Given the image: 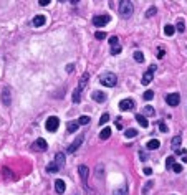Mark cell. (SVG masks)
I'll list each match as a JSON object with an SVG mask.
<instances>
[{"mask_svg":"<svg viewBox=\"0 0 187 195\" xmlns=\"http://www.w3.org/2000/svg\"><path fill=\"white\" fill-rule=\"evenodd\" d=\"M99 81H101L103 86H108V88H113V86L118 84V78H116L114 73H104V75L99 78Z\"/></svg>","mask_w":187,"mask_h":195,"instance_id":"3","label":"cell"},{"mask_svg":"<svg viewBox=\"0 0 187 195\" xmlns=\"http://www.w3.org/2000/svg\"><path fill=\"white\" fill-rule=\"evenodd\" d=\"M174 159H176L174 156H169L167 159H166V167H167V169H172V165L176 164V162H174Z\"/></svg>","mask_w":187,"mask_h":195,"instance_id":"26","label":"cell"},{"mask_svg":"<svg viewBox=\"0 0 187 195\" xmlns=\"http://www.w3.org/2000/svg\"><path fill=\"white\" fill-rule=\"evenodd\" d=\"M157 126H159V129H161L162 132H167V126L162 123V121H159V124H157Z\"/></svg>","mask_w":187,"mask_h":195,"instance_id":"39","label":"cell"},{"mask_svg":"<svg viewBox=\"0 0 187 195\" xmlns=\"http://www.w3.org/2000/svg\"><path fill=\"white\" fill-rule=\"evenodd\" d=\"M166 103H167L169 106H179V103H181V94H179V93H170V94L166 96Z\"/></svg>","mask_w":187,"mask_h":195,"instance_id":"8","label":"cell"},{"mask_svg":"<svg viewBox=\"0 0 187 195\" xmlns=\"http://www.w3.org/2000/svg\"><path fill=\"white\" fill-rule=\"evenodd\" d=\"M182 162H187V154H185V156H182Z\"/></svg>","mask_w":187,"mask_h":195,"instance_id":"46","label":"cell"},{"mask_svg":"<svg viewBox=\"0 0 187 195\" xmlns=\"http://www.w3.org/2000/svg\"><path fill=\"white\" fill-rule=\"evenodd\" d=\"M141 81H143V84H149V83H151V81H152V71H146L143 75V79H141Z\"/></svg>","mask_w":187,"mask_h":195,"instance_id":"21","label":"cell"},{"mask_svg":"<svg viewBox=\"0 0 187 195\" xmlns=\"http://www.w3.org/2000/svg\"><path fill=\"white\" fill-rule=\"evenodd\" d=\"M181 142H182V137H181V136H176L172 141H170V145H172V149H177V151H179V147H181Z\"/></svg>","mask_w":187,"mask_h":195,"instance_id":"20","label":"cell"},{"mask_svg":"<svg viewBox=\"0 0 187 195\" xmlns=\"http://www.w3.org/2000/svg\"><path fill=\"white\" fill-rule=\"evenodd\" d=\"M109 20H111L109 15H96V17L93 18V25L95 27H104V25L109 23Z\"/></svg>","mask_w":187,"mask_h":195,"instance_id":"6","label":"cell"},{"mask_svg":"<svg viewBox=\"0 0 187 195\" xmlns=\"http://www.w3.org/2000/svg\"><path fill=\"white\" fill-rule=\"evenodd\" d=\"M63 165H65V154L63 152H58V154H56V157H55V160L50 162V164L47 165V172L55 174V172H58Z\"/></svg>","mask_w":187,"mask_h":195,"instance_id":"1","label":"cell"},{"mask_svg":"<svg viewBox=\"0 0 187 195\" xmlns=\"http://www.w3.org/2000/svg\"><path fill=\"white\" fill-rule=\"evenodd\" d=\"M71 99H73V103H80L81 101V91L78 88L75 89V91H73V96H71Z\"/></svg>","mask_w":187,"mask_h":195,"instance_id":"22","label":"cell"},{"mask_svg":"<svg viewBox=\"0 0 187 195\" xmlns=\"http://www.w3.org/2000/svg\"><path fill=\"white\" fill-rule=\"evenodd\" d=\"M136 121L139 123L141 127H148V126H149V121L146 119V117H144L143 114H137V116H136Z\"/></svg>","mask_w":187,"mask_h":195,"instance_id":"16","label":"cell"},{"mask_svg":"<svg viewBox=\"0 0 187 195\" xmlns=\"http://www.w3.org/2000/svg\"><path fill=\"white\" fill-rule=\"evenodd\" d=\"M40 5H48V3H50V0H40Z\"/></svg>","mask_w":187,"mask_h":195,"instance_id":"44","label":"cell"},{"mask_svg":"<svg viewBox=\"0 0 187 195\" xmlns=\"http://www.w3.org/2000/svg\"><path fill=\"white\" fill-rule=\"evenodd\" d=\"M55 190H56V193H65V190H66V184H65L62 178L55 180Z\"/></svg>","mask_w":187,"mask_h":195,"instance_id":"12","label":"cell"},{"mask_svg":"<svg viewBox=\"0 0 187 195\" xmlns=\"http://www.w3.org/2000/svg\"><path fill=\"white\" fill-rule=\"evenodd\" d=\"M164 55H166V50L164 48H159L157 50V58H164Z\"/></svg>","mask_w":187,"mask_h":195,"instance_id":"40","label":"cell"},{"mask_svg":"<svg viewBox=\"0 0 187 195\" xmlns=\"http://www.w3.org/2000/svg\"><path fill=\"white\" fill-rule=\"evenodd\" d=\"M58 126H60V119L56 116H51V117H48V119H47L45 127H47L48 132H55L56 129H58Z\"/></svg>","mask_w":187,"mask_h":195,"instance_id":"4","label":"cell"},{"mask_svg":"<svg viewBox=\"0 0 187 195\" xmlns=\"http://www.w3.org/2000/svg\"><path fill=\"white\" fill-rule=\"evenodd\" d=\"M106 33H104V31H96V33H95V38L96 40H104V38H106Z\"/></svg>","mask_w":187,"mask_h":195,"instance_id":"32","label":"cell"},{"mask_svg":"<svg viewBox=\"0 0 187 195\" xmlns=\"http://www.w3.org/2000/svg\"><path fill=\"white\" fill-rule=\"evenodd\" d=\"M73 70H75V64H68L66 66V73H71Z\"/></svg>","mask_w":187,"mask_h":195,"instance_id":"43","label":"cell"},{"mask_svg":"<svg viewBox=\"0 0 187 195\" xmlns=\"http://www.w3.org/2000/svg\"><path fill=\"white\" fill-rule=\"evenodd\" d=\"M124 136L128 137V139H133V137H136V136H137V131H136V129H133V127H131V129H128V131L124 132Z\"/></svg>","mask_w":187,"mask_h":195,"instance_id":"24","label":"cell"},{"mask_svg":"<svg viewBox=\"0 0 187 195\" xmlns=\"http://www.w3.org/2000/svg\"><path fill=\"white\" fill-rule=\"evenodd\" d=\"M172 170H174L176 174H181V172H182V165H181V164H174V165H172Z\"/></svg>","mask_w":187,"mask_h":195,"instance_id":"36","label":"cell"},{"mask_svg":"<svg viewBox=\"0 0 187 195\" xmlns=\"http://www.w3.org/2000/svg\"><path fill=\"white\" fill-rule=\"evenodd\" d=\"M88 78H89V75H88V73H84V75L81 76V79H80V84H78V89H80V91H83V88L86 86V83H88Z\"/></svg>","mask_w":187,"mask_h":195,"instance_id":"18","label":"cell"},{"mask_svg":"<svg viewBox=\"0 0 187 195\" xmlns=\"http://www.w3.org/2000/svg\"><path fill=\"white\" fill-rule=\"evenodd\" d=\"M109 45H111V46L119 45V43H118V36H111V38H109Z\"/></svg>","mask_w":187,"mask_h":195,"instance_id":"38","label":"cell"},{"mask_svg":"<svg viewBox=\"0 0 187 195\" xmlns=\"http://www.w3.org/2000/svg\"><path fill=\"white\" fill-rule=\"evenodd\" d=\"M2 104L3 106H12V93H10V89L9 88H5L3 89V93H2Z\"/></svg>","mask_w":187,"mask_h":195,"instance_id":"9","label":"cell"},{"mask_svg":"<svg viewBox=\"0 0 187 195\" xmlns=\"http://www.w3.org/2000/svg\"><path fill=\"white\" fill-rule=\"evenodd\" d=\"M159 145H161V142L157 141V139H151V141L148 142V144H146V147H148L149 151H156V149L159 147Z\"/></svg>","mask_w":187,"mask_h":195,"instance_id":"15","label":"cell"},{"mask_svg":"<svg viewBox=\"0 0 187 195\" xmlns=\"http://www.w3.org/2000/svg\"><path fill=\"white\" fill-rule=\"evenodd\" d=\"M45 22H47V18H45V15H36V17H33V27H43Z\"/></svg>","mask_w":187,"mask_h":195,"instance_id":"14","label":"cell"},{"mask_svg":"<svg viewBox=\"0 0 187 195\" xmlns=\"http://www.w3.org/2000/svg\"><path fill=\"white\" fill-rule=\"evenodd\" d=\"M154 112H156V111H154V108L152 106H144V117L146 116H154Z\"/></svg>","mask_w":187,"mask_h":195,"instance_id":"25","label":"cell"},{"mask_svg":"<svg viewBox=\"0 0 187 195\" xmlns=\"http://www.w3.org/2000/svg\"><path fill=\"white\" fill-rule=\"evenodd\" d=\"M78 121H71V123H68V126H66V131L68 132H76L78 131Z\"/></svg>","mask_w":187,"mask_h":195,"instance_id":"17","label":"cell"},{"mask_svg":"<svg viewBox=\"0 0 187 195\" xmlns=\"http://www.w3.org/2000/svg\"><path fill=\"white\" fill-rule=\"evenodd\" d=\"M174 31H176V27H174V25H166V27H164V33H166V36L174 35Z\"/></svg>","mask_w":187,"mask_h":195,"instance_id":"23","label":"cell"},{"mask_svg":"<svg viewBox=\"0 0 187 195\" xmlns=\"http://www.w3.org/2000/svg\"><path fill=\"white\" fill-rule=\"evenodd\" d=\"M156 12H157L156 7H151V9L146 10V17H152V15H156Z\"/></svg>","mask_w":187,"mask_h":195,"instance_id":"31","label":"cell"},{"mask_svg":"<svg viewBox=\"0 0 187 195\" xmlns=\"http://www.w3.org/2000/svg\"><path fill=\"white\" fill-rule=\"evenodd\" d=\"M78 172H80V177H81V182H83L84 189H88V175H89V169L86 165H80L78 167Z\"/></svg>","mask_w":187,"mask_h":195,"instance_id":"7","label":"cell"},{"mask_svg":"<svg viewBox=\"0 0 187 195\" xmlns=\"http://www.w3.org/2000/svg\"><path fill=\"white\" fill-rule=\"evenodd\" d=\"M139 159L141 160H148V156H146L144 151H139Z\"/></svg>","mask_w":187,"mask_h":195,"instance_id":"42","label":"cell"},{"mask_svg":"<svg viewBox=\"0 0 187 195\" xmlns=\"http://www.w3.org/2000/svg\"><path fill=\"white\" fill-rule=\"evenodd\" d=\"M121 53V45H116V46L111 48V55H119Z\"/></svg>","mask_w":187,"mask_h":195,"instance_id":"33","label":"cell"},{"mask_svg":"<svg viewBox=\"0 0 187 195\" xmlns=\"http://www.w3.org/2000/svg\"><path fill=\"white\" fill-rule=\"evenodd\" d=\"M134 60H136L137 63H143L144 61V55L141 53V51H134Z\"/></svg>","mask_w":187,"mask_h":195,"instance_id":"27","label":"cell"},{"mask_svg":"<svg viewBox=\"0 0 187 195\" xmlns=\"http://www.w3.org/2000/svg\"><path fill=\"white\" fill-rule=\"evenodd\" d=\"M134 13V5L131 0H123L119 3V17L123 18H129Z\"/></svg>","mask_w":187,"mask_h":195,"instance_id":"2","label":"cell"},{"mask_svg":"<svg viewBox=\"0 0 187 195\" xmlns=\"http://www.w3.org/2000/svg\"><path fill=\"white\" fill-rule=\"evenodd\" d=\"M83 141H84V134H80V136L76 137V139L73 141L70 145H68V154H71V152H76V151H78L80 145L83 144Z\"/></svg>","mask_w":187,"mask_h":195,"instance_id":"5","label":"cell"},{"mask_svg":"<svg viewBox=\"0 0 187 195\" xmlns=\"http://www.w3.org/2000/svg\"><path fill=\"white\" fill-rule=\"evenodd\" d=\"M114 195H128V189H126V187L116 189V190H114Z\"/></svg>","mask_w":187,"mask_h":195,"instance_id":"29","label":"cell"},{"mask_svg":"<svg viewBox=\"0 0 187 195\" xmlns=\"http://www.w3.org/2000/svg\"><path fill=\"white\" fill-rule=\"evenodd\" d=\"M134 108V101L133 99H123L119 101V109L121 111H131Z\"/></svg>","mask_w":187,"mask_h":195,"instance_id":"10","label":"cell"},{"mask_svg":"<svg viewBox=\"0 0 187 195\" xmlns=\"http://www.w3.org/2000/svg\"><path fill=\"white\" fill-rule=\"evenodd\" d=\"M152 98H154V91H151V89H148V91L144 93V99H146V101H151Z\"/></svg>","mask_w":187,"mask_h":195,"instance_id":"30","label":"cell"},{"mask_svg":"<svg viewBox=\"0 0 187 195\" xmlns=\"http://www.w3.org/2000/svg\"><path fill=\"white\" fill-rule=\"evenodd\" d=\"M152 185H154L152 182H148V184H146V187H144V189H143V193H144V195L148 193L149 190H151V187H152Z\"/></svg>","mask_w":187,"mask_h":195,"instance_id":"37","label":"cell"},{"mask_svg":"<svg viewBox=\"0 0 187 195\" xmlns=\"http://www.w3.org/2000/svg\"><path fill=\"white\" fill-rule=\"evenodd\" d=\"M89 123V116H81L78 119V124H88Z\"/></svg>","mask_w":187,"mask_h":195,"instance_id":"35","label":"cell"},{"mask_svg":"<svg viewBox=\"0 0 187 195\" xmlns=\"http://www.w3.org/2000/svg\"><path fill=\"white\" fill-rule=\"evenodd\" d=\"M108 121H109V114H108V112H104V114L101 116V119H99V124H106Z\"/></svg>","mask_w":187,"mask_h":195,"instance_id":"34","label":"cell"},{"mask_svg":"<svg viewBox=\"0 0 187 195\" xmlns=\"http://www.w3.org/2000/svg\"><path fill=\"white\" fill-rule=\"evenodd\" d=\"M91 98L96 101V103H104L108 96H106V93H103V91H95V93L91 94Z\"/></svg>","mask_w":187,"mask_h":195,"instance_id":"11","label":"cell"},{"mask_svg":"<svg viewBox=\"0 0 187 195\" xmlns=\"http://www.w3.org/2000/svg\"><path fill=\"white\" fill-rule=\"evenodd\" d=\"M176 30H177V31H181V33H182V31L185 30V25H184V20H179V22H177V25H176Z\"/></svg>","mask_w":187,"mask_h":195,"instance_id":"28","label":"cell"},{"mask_svg":"<svg viewBox=\"0 0 187 195\" xmlns=\"http://www.w3.org/2000/svg\"><path fill=\"white\" fill-rule=\"evenodd\" d=\"M109 136H111V129H109V127H104L103 131L99 132V139H101V141L109 139Z\"/></svg>","mask_w":187,"mask_h":195,"instance_id":"19","label":"cell"},{"mask_svg":"<svg viewBox=\"0 0 187 195\" xmlns=\"http://www.w3.org/2000/svg\"><path fill=\"white\" fill-rule=\"evenodd\" d=\"M116 127H118V129H123V124H121V121H116Z\"/></svg>","mask_w":187,"mask_h":195,"instance_id":"45","label":"cell"},{"mask_svg":"<svg viewBox=\"0 0 187 195\" xmlns=\"http://www.w3.org/2000/svg\"><path fill=\"white\" fill-rule=\"evenodd\" d=\"M143 172H144V175H152V169L151 167H144Z\"/></svg>","mask_w":187,"mask_h":195,"instance_id":"41","label":"cell"},{"mask_svg":"<svg viewBox=\"0 0 187 195\" xmlns=\"http://www.w3.org/2000/svg\"><path fill=\"white\" fill-rule=\"evenodd\" d=\"M35 149H36V151H47V149H48L47 141L42 139V137H40V139H36L35 141Z\"/></svg>","mask_w":187,"mask_h":195,"instance_id":"13","label":"cell"}]
</instances>
